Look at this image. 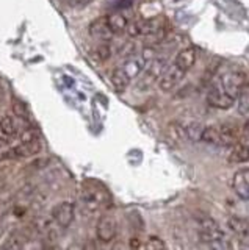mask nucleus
Wrapping results in <instances>:
<instances>
[{
    "label": "nucleus",
    "mask_w": 249,
    "mask_h": 250,
    "mask_svg": "<svg viewBox=\"0 0 249 250\" xmlns=\"http://www.w3.org/2000/svg\"><path fill=\"white\" fill-rule=\"evenodd\" d=\"M82 203L88 213H99L112 205V199L102 185L96 182H85L82 188Z\"/></svg>",
    "instance_id": "obj_1"
},
{
    "label": "nucleus",
    "mask_w": 249,
    "mask_h": 250,
    "mask_svg": "<svg viewBox=\"0 0 249 250\" xmlns=\"http://www.w3.org/2000/svg\"><path fill=\"white\" fill-rule=\"evenodd\" d=\"M43 144L40 136L36 135L35 130H27L21 138V143L11 147L10 150L3 153V158H11V160H19V158H28V156L38 155L41 152Z\"/></svg>",
    "instance_id": "obj_2"
},
{
    "label": "nucleus",
    "mask_w": 249,
    "mask_h": 250,
    "mask_svg": "<svg viewBox=\"0 0 249 250\" xmlns=\"http://www.w3.org/2000/svg\"><path fill=\"white\" fill-rule=\"evenodd\" d=\"M127 33L130 38L146 36V38H154V41H160L165 36V22L160 18L134 21L129 22Z\"/></svg>",
    "instance_id": "obj_3"
},
{
    "label": "nucleus",
    "mask_w": 249,
    "mask_h": 250,
    "mask_svg": "<svg viewBox=\"0 0 249 250\" xmlns=\"http://www.w3.org/2000/svg\"><path fill=\"white\" fill-rule=\"evenodd\" d=\"M199 236L212 249H229L230 247L229 239L226 236L224 230L220 227V224L210 217L202 219Z\"/></svg>",
    "instance_id": "obj_4"
},
{
    "label": "nucleus",
    "mask_w": 249,
    "mask_h": 250,
    "mask_svg": "<svg viewBox=\"0 0 249 250\" xmlns=\"http://www.w3.org/2000/svg\"><path fill=\"white\" fill-rule=\"evenodd\" d=\"M166 60L165 58H154L146 64L143 72L138 75V84L136 88L139 91H147L152 84L158 83L163 70L166 69Z\"/></svg>",
    "instance_id": "obj_5"
},
{
    "label": "nucleus",
    "mask_w": 249,
    "mask_h": 250,
    "mask_svg": "<svg viewBox=\"0 0 249 250\" xmlns=\"http://www.w3.org/2000/svg\"><path fill=\"white\" fill-rule=\"evenodd\" d=\"M220 84L224 88L226 92H229L232 97H238L241 89L248 84V77L240 72V70H227L220 78Z\"/></svg>",
    "instance_id": "obj_6"
},
{
    "label": "nucleus",
    "mask_w": 249,
    "mask_h": 250,
    "mask_svg": "<svg viewBox=\"0 0 249 250\" xmlns=\"http://www.w3.org/2000/svg\"><path fill=\"white\" fill-rule=\"evenodd\" d=\"M74 217H75V205L69 200L60 202L52 208L53 222L58 227H61V229H68L74 222Z\"/></svg>",
    "instance_id": "obj_7"
},
{
    "label": "nucleus",
    "mask_w": 249,
    "mask_h": 250,
    "mask_svg": "<svg viewBox=\"0 0 249 250\" xmlns=\"http://www.w3.org/2000/svg\"><path fill=\"white\" fill-rule=\"evenodd\" d=\"M118 234V221L114 216H100L96 225V236L100 242H112Z\"/></svg>",
    "instance_id": "obj_8"
},
{
    "label": "nucleus",
    "mask_w": 249,
    "mask_h": 250,
    "mask_svg": "<svg viewBox=\"0 0 249 250\" xmlns=\"http://www.w3.org/2000/svg\"><path fill=\"white\" fill-rule=\"evenodd\" d=\"M207 102L212 106H215V108L229 109V108L233 106V104L237 102V99L232 97L229 92H226L223 86L218 83V84H213L212 88L208 89V92H207Z\"/></svg>",
    "instance_id": "obj_9"
},
{
    "label": "nucleus",
    "mask_w": 249,
    "mask_h": 250,
    "mask_svg": "<svg viewBox=\"0 0 249 250\" xmlns=\"http://www.w3.org/2000/svg\"><path fill=\"white\" fill-rule=\"evenodd\" d=\"M185 74H186L185 70L181 66H177L176 62H173V64H168L166 69L163 70L160 80H158L160 89L161 91H171V89H174L176 86L182 82V78L185 77Z\"/></svg>",
    "instance_id": "obj_10"
},
{
    "label": "nucleus",
    "mask_w": 249,
    "mask_h": 250,
    "mask_svg": "<svg viewBox=\"0 0 249 250\" xmlns=\"http://www.w3.org/2000/svg\"><path fill=\"white\" fill-rule=\"evenodd\" d=\"M232 188L241 200H249V167H243L235 172Z\"/></svg>",
    "instance_id": "obj_11"
},
{
    "label": "nucleus",
    "mask_w": 249,
    "mask_h": 250,
    "mask_svg": "<svg viewBox=\"0 0 249 250\" xmlns=\"http://www.w3.org/2000/svg\"><path fill=\"white\" fill-rule=\"evenodd\" d=\"M90 35L94 38V39H99V41H110V39L114 36V33L112 31L110 25H108L107 22V16H104V18H99L96 21H92L90 23Z\"/></svg>",
    "instance_id": "obj_12"
},
{
    "label": "nucleus",
    "mask_w": 249,
    "mask_h": 250,
    "mask_svg": "<svg viewBox=\"0 0 249 250\" xmlns=\"http://www.w3.org/2000/svg\"><path fill=\"white\" fill-rule=\"evenodd\" d=\"M18 133V122L11 114H5L0 119V143H8Z\"/></svg>",
    "instance_id": "obj_13"
},
{
    "label": "nucleus",
    "mask_w": 249,
    "mask_h": 250,
    "mask_svg": "<svg viewBox=\"0 0 249 250\" xmlns=\"http://www.w3.org/2000/svg\"><path fill=\"white\" fill-rule=\"evenodd\" d=\"M227 227L241 239H249V219L240 216H230L227 219Z\"/></svg>",
    "instance_id": "obj_14"
},
{
    "label": "nucleus",
    "mask_w": 249,
    "mask_h": 250,
    "mask_svg": "<svg viewBox=\"0 0 249 250\" xmlns=\"http://www.w3.org/2000/svg\"><path fill=\"white\" fill-rule=\"evenodd\" d=\"M146 64H147V62H146V60L141 57V55H138V57H135V55H134V57H129L126 61H124L121 67L126 70L130 78H136L139 74L143 72V69L146 67Z\"/></svg>",
    "instance_id": "obj_15"
},
{
    "label": "nucleus",
    "mask_w": 249,
    "mask_h": 250,
    "mask_svg": "<svg viewBox=\"0 0 249 250\" xmlns=\"http://www.w3.org/2000/svg\"><path fill=\"white\" fill-rule=\"evenodd\" d=\"M220 128V135H221V144L223 146H233L238 143V138H240V131L237 128V125H232V124H223V125H218Z\"/></svg>",
    "instance_id": "obj_16"
},
{
    "label": "nucleus",
    "mask_w": 249,
    "mask_h": 250,
    "mask_svg": "<svg viewBox=\"0 0 249 250\" xmlns=\"http://www.w3.org/2000/svg\"><path fill=\"white\" fill-rule=\"evenodd\" d=\"M174 62L177 66H181L185 72H188V70L194 66V62H196V50H194L193 47H186V49L177 53Z\"/></svg>",
    "instance_id": "obj_17"
},
{
    "label": "nucleus",
    "mask_w": 249,
    "mask_h": 250,
    "mask_svg": "<svg viewBox=\"0 0 249 250\" xmlns=\"http://www.w3.org/2000/svg\"><path fill=\"white\" fill-rule=\"evenodd\" d=\"M227 160L232 164H243V163H248L249 161V146L241 144V143L233 144L232 148H230V152H229Z\"/></svg>",
    "instance_id": "obj_18"
},
{
    "label": "nucleus",
    "mask_w": 249,
    "mask_h": 250,
    "mask_svg": "<svg viewBox=\"0 0 249 250\" xmlns=\"http://www.w3.org/2000/svg\"><path fill=\"white\" fill-rule=\"evenodd\" d=\"M107 22L110 25L112 31L114 35H121L124 31H127L129 27V21L122 13H112L107 16Z\"/></svg>",
    "instance_id": "obj_19"
},
{
    "label": "nucleus",
    "mask_w": 249,
    "mask_h": 250,
    "mask_svg": "<svg viewBox=\"0 0 249 250\" xmlns=\"http://www.w3.org/2000/svg\"><path fill=\"white\" fill-rule=\"evenodd\" d=\"M130 80H132V78L127 75V72L121 66L116 67L112 72V84H113V88L118 92L126 91L127 86L130 84Z\"/></svg>",
    "instance_id": "obj_20"
},
{
    "label": "nucleus",
    "mask_w": 249,
    "mask_h": 250,
    "mask_svg": "<svg viewBox=\"0 0 249 250\" xmlns=\"http://www.w3.org/2000/svg\"><path fill=\"white\" fill-rule=\"evenodd\" d=\"M202 141L213 146H223L221 144V135H220V128L218 125H207L202 131Z\"/></svg>",
    "instance_id": "obj_21"
},
{
    "label": "nucleus",
    "mask_w": 249,
    "mask_h": 250,
    "mask_svg": "<svg viewBox=\"0 0 249 250\" xmlns=\"http://www.w3.org/2000/svg\"><path fill=\"white\" fill-rule=\"evenodd\" d=\"M25 247V236L21 233H11L8 239L5 241V244L2 246L3 250H19Z\"/></svg>",
    "instance_id": "obj_22"
},
{
    "label": "nucleus",
    "mask_w": 249,
    "mask_h": 250,
    "mask_svg": "<svg viewBox=\"0 0 249 250\" xmlns=\"http://www.w3.org/2000/svg\"><path fill=\"white\" fill-rule=\"evenodd\" d=\"M237 105H238V113L245 117H249V83L238 94Z\"/></svg>",
    "instance_id": "obj_23"
},
{
    "label": "nucleus",
    "mask_w": 249,
    "mask_h": 250,
    "mask_svg": "<svg viewBox=\"0 0 249 250\" xmlns=\"http://www.w3.org/2000/svg\"><path fill=\"white\" fill-rule=\"evenodd\" d=\"M202 131H204V125H201L199 122H191L188 125H185V133L188 141H201Z\"/></svg>",
    "instance_id": "obj_24"
},
{
    "label": "nucleus",
    "mask_w": 249,
    "mask_h": 250,
    "mask_svg": "<svg viewBox=\"0 0 249 250\" xmlns=\"http://www.w3.org/2000/svg\"><path fill=\"white\" fill-rule=\"evenodd\" d=\"M92 53H94V57H96L97 61L104 62V61H107L108 58L112 57V47L107 41H102L99 45H96V49Z\"/></svg>",
    "instance_id": "obj_25"
},
{
    "label": "nucleus",
    "mask_w": 249,
    "mask_h": 250,
    "mask_svg": "<svg viewBox=\"0 0 249 250\" xmlns=\"http://www.w3.org/2000/svg\"><path fill=\"white\" fill-rule=\"evenodd\" d=\"M144 249H147V250H163V249H166V244L160 238L151 236L149 239H147L146 244H144Z\"/></svg>",
    "instance_id": "obj_26"
},
{
    "label": "nucleus",
    "mask_w": 249,
    "mask_h": 250,
    "mask_svg": "<svg viewBox=\"0 0 249 250\" xmlns=\"http://www.w3.org/2000/svg\"><path fill=\"white\" fill-rule=\"evenodd\" d=\"M141 57L146 60V62H149L155 58V50L152 49V47H144L143 52H141Z\"/></svg>",
    "instance_id": "obj_27"
},
{
    "label": "nucleus",
    "mask_w": 249,
    "mask_h": 250,
    "mask_svg": "<svg viewBox=\"0 0 249 250\" xmlns=\"http://www.w3.org/2000/svg\"><path fill=\"white\" fill-rule=\"evenodd\" d=\"M65 2L72 8H83L88 3H91V0H65Z\"/></svg>",
    "instance_id": "obj_28"
},
{
    "label": "nucleus",
    "mask_w": 249,
    "mask_h": 250,
    "mask_svg": "<svg viewBox=\"0 0 249 250\" xmlns=\"http://www.w3.org/2000/svg\"><path fill=\"white\" fill-rule=\"evenodd\" d=\"M13 111L14 114H18L19 117H27V113H25V108L22 104H19V102H16V104L13 105Z\"/></svg>",
    "instance_id": "obj_29"
},
{
    "label": "nucleus",
    "mask_w": 249,
    "mask_h": 250,
    "mask_svg": "<svg viewBox=\"0 0 249 250\" xmlns=\"http://www.w3.org/2000/svg\"><path fill=\"white\" fill-rule=\"evenodd\" d=\"M130 247L132 249H138V247H141V244H139V242L136 241V238H134V239L130 241Z\"/></svg>",
    "instance_id": "obj_30"
},
{
    "label": "nucleus",
    "mask_w": 249,
    "mask_h": 250,
    "mask_svg": "<svg viewBox=\"0 0 249 250\" xmlns=\"http://www.w3.org/2000/svg\"><path fill=\"white\" fill-rule=\"evenodd\" d=\"M3 186H5V180H3V177H0V191L3 189Z\"/></svg>",
    "instance_id": "obj_31"
},
{
    "label": "nucleus",
    "mask_w": 249,
    "mask_h": 250,
    "mask_svg": "<svg viewBox=\"0 0 249 250\" xmlns=\"http://www.w3.org/2000/svg\"><path fill=\"white\" fill-rule=\"evenodd\" d=\"M246 128L249 130V121H248V125H246Z\"/></svg>",
    "instance_id": "obj_32"
}]
</instances>
